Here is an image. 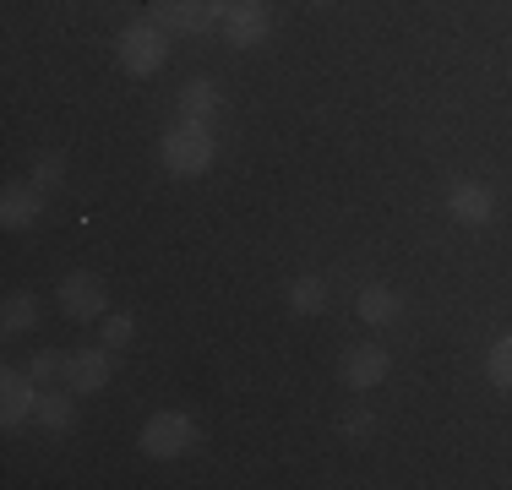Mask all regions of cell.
<instances>
[{
    "instance_id": "1",
    "label": "cell",
    "mask_w": 512,
    "mask_h": 490,
    "mask_svg": "<svg viewBox=\"0 0 512 490\" xmlns=\"http://www.w3.org/2000/svg\"><path fill=\"white\" fill-rule=\"evenodd\" d=\"M158 158H164L169 175L191 180V175H207L218 158V142H213V126H202V120H180V126L164 131V142H158Z\"/></svg>"
},
{
    "instance_id": "2",
    "label": "cell",
    "mask_w": 512,
    "mask_h": 490,
    "mask_svg": "<svg viewBox=\"0 0 512 490\" xmlns=\"http://www.w3.org/2000/svg\"><path fill=\"white\" fill-rule=\"evenodd\" d=\"M115 60L126 77H153V71H164L169 60V33L158 28V22H131V28H120L115 39Z\"/></svg>"
},
{
    "instance_id": "3",
    "label": "cell",
    "mask_w": 512,
    "mask_h": 490,
    "mask_svg": "<svg viewBox=\"0 0 512 490\" xmlns=\"http://www.w3.org/2000/svg\"><path fill=\"white\" fill-rule=\"evenodd\" d=\"M137 447L148 452V458H180V452L197 447V420H191L186 409H158V414H148Z\"/></svg>"
},
{
    "instance_id": "4",
    "label": "cell",
    "mask_w": 512,
    "mask_h": 490,
    "mask_svg": "<svg viewBox=\"0 0 512 490\" xmlns=\"http://www.w3.org/2000/svg\"><path fill=\"white\" fill-rule=\"evenodd\" d=\"M229 0H153V22L164 33H207L224 22Z\"/></svg>"
},
{
    "instance_id": "5",
    "label": "cell",
    "mask_w": 512,
    "mask_h": 490,
    "mask_svg": "<svg viewBox=\"0 0 512 490\" xmlns=\"http://www.w3.org/2000/svg\"><path fill=\"white\" fill-rule=\"evenodd\" d=\"M109 305V289L99 273H66L60 278V311L71 316V322H99Z\"/></svg>"
},
{
    "instance_id": "6",
    "label": "cell",
    "mask_w": 512,
    "mask_h": 490,
    "mask_svg": "<svg viewBox=\"0 0 512 490\" xmlns=\"http://www.w3.org/2000/svg\"><path fill=\"white\" fill-rule=\"evenodd\" d=\"M387 371H393V360H387V349H376V343H355V349H344V360H338V382L349 392L382 387Z\"/></svg>"
},
{
    "instance_id": "7",
    "label": "cell",
    "mask_w": 512,
    "mask_h": 490,
    "mask_svg": "<svg viewBox=\"0 0 512 490\" xmlns=\"http://www.w3.org/2000/svg\"><path fill=\"white\" fill-rule=\"evenodd\" d=\"M224 39L229 44H240V49H256V44H267V33H273V17H267V6L262 0H229V11H224Z\"/></svg>"
},
{
    "instance_id": "8",
    "label": "cell",
    "mask_w": 512,
    "mask_h": 490,
    "mask_svg": "<svg viewBox=\"0 0 512 490\" xmlns=\"http://www.w3.org/2000/svg\"><path fill=\"white\" fill-rule=\"evenodd\" d=\"M33 409H39V382H33L28 371H6V376H0V425L17 431L22 420H33Z\"/></svg>"
},
{
    "instance_id": "9",
    "label": "cell",
    "mask_w": 512,
    "mask_h": 490,
    "mask_svg": "<svg viewBox=\"0 0 512 490\" xmlns=\"http://www.w3.org/2000/svg\"><path fill=\"white\" fill-rule=\"evenodd\" d=\"M109 371H115L109 349H77L66 360V376H60V382L77 392V398H88V392H104L109 387Z\"/></svg>"
},
{
    "instance_id": "10",
    "label": "cell",
    "mask_w": 512,
    "mask_h": 490,
    "mask_svg": "<svg viewBox=\"0 0 512 490\" xmlns=\"http://www.w3.org/2000/svg\"><path fill=\"white\" fill-rule=\"evenodd\" d=\"M447 213L469 229H485L496 218V196H491V186H480V180H458V186L447 191Z\"/></svg>"
},
{
    "instance_id": "11",
    "label": "cell",
    "mask_w": 512,
    "mask_h": 490,
    "mask_svg": "<svg viewBox=\"0 0 512 490\" xmlns=\"http://www.w3.org/2000/svg\"><path fill=\"white\" fill-rule=\"evenodd\" d=\"M39 218H44V191L33 186V180L6 186V196H0V224L6 229H33Z\"/></svg>"
},
{
    "instance_id": "12",
    "label": "cell",
    "mask_w": 512,
    "mask_h": 490,
    "mask_svg": "<svg viewBox=\"0 0 512 490\" xmlns=\"http://www.w3.org/2000/svg\"><path fill=\"white\" fill-rule=\"evenodd\" d=\"M355 311H360V322H371V327H393L398 316H404V300H398V289H387V284H365Z\"/></svg>"
},
{
    "instance_id": "13",
    "label": "cell",
    "mask_w": 512,
    "mask_h": 490,
    "mask_svg": "<svg viewBox=\"0 0 512 490\" xmlns=\"http://www.w3.org/2000/svg\"><path fill=\"white\" fill-rule=\"evenodd\" d=\"M33 420L44 425L50 436H60V431H71L77 425V392H39V409H33Z\"/></svg>"
},
{
    "instance_id": "14",
    "label": "cell",
    "mask_w": 512,
    "mask_h": 490,
    "mask_svg": "<svg viewBox=\"0 0 512 490\" xmlns=\"http://www.w3.org/2000/svg\"><path fill=\"white\" fill-rule=\"evenodd\" d=\"M218 104H224V98H218V82H207V77L180 88V120H202V126H213Z\"/></svg>"
},
{
    "instance_id": "15",
    "label": "cell",
    "mask_w": 512,
    "mask_h": 490,
    "mask_svg": "<svg viewBox=\"0 0 512 490\" xmlns=\"http://www.w3.org/2000/svg\"><path fill=\"white\" fill-rule=\"evenodd\" d=\"M28 327H39V294H28V289L6 294V305H0V333L22 338Z\"/></svg>"
},
{
    "instance_id": "16",
    "label": "cell",
    "mask_w": 512,
    "mask_h": 490,
    "mask_svg": "<svg viewBox=\"0 0 512 490\" xmlns=\"http://www.w3.org/2000/svg\"><path fill=\"white\" fill-rule=\"evenodd\" d=\"M284 300H289V311H295V316H316V311L327 305V278H316V273H306V278H289Z\"/></svg>"
},
{
    "instance_id": "17",
    "label": "cell",
    "mask_w": 512,
    "mask_h": 490,
    "mask_svg": "<svg viewBox=\"0 0 512 490\" xmlns=\"http://www.w3.org/2000/svg\"><path fill=\"white\" fill-rule=\"evenodd\" d=\"M485 376H491V387L512 392V338L491 343V354H485Z\"/></svg>"
},
{
    "instance_id": "18",
    "label": "cell",
    "mask_w": 512,
    "mask_h": 490,
    "mask_svg": "<svg viewBox=\"0 0 512 490\" xmlns=\"http://www.w3.org/2000/svg\"><path fill=\"white\" fill-rule=\"evenodd\" d=\"M33 186H39V191H60V186H66V164H60L55 153L33 158Z\"/></svg>"
},
{
    "instance_id": "19",
    "label": "cell",
    "mask_w": 512,
    "mask_h": 490,
    "mask_svg": "<svg viewBox=\"0 0 512 490\" xmlns=\"http://www.w3.org/2000/svg\"><path fill=\"white\" fill-rule=\"evenodd\" d=\"M371 431H376V414L371 409H355V414H344V420H338V436H349L360 447V441H371Z\"/></svg>"
},
{
    "instance_id": "20",
    "label": "cell",
    "mask_w": 512,
    "mask_h": 490,
    "mask_svg": "<svg viewBox=\"0 0 512 490\" xmlns=\"http://www.w3.org/2000/svg\"><path fill=\"white\" fill-rule=\"evenodd\" d=\"M131 338H137V322H131L126 311H120V316H104V349H126Z\"/></svg>"
},
{
    "instance_id": "21",
    "label": "cell",
    "mask_w": 512,
    "mask_h": 490,
    "mask_svg": "<svg viewBox=\"0 0 512 490\" xmlns=\"http://www.w3.org/2000/svg\"><path fill=\"white\" fill-rule=\"evenodd\" d=\"M28 376H33V382H39V387H50L55 376H66V360H60V354H33Z\"/></svg>"
},
{
    "instance_id": "22",
    "label": "cell",
    "mask_w": 512,
    "mask_h": 490,
    "mask_svg": "<svg viewBox=\"0 0 512 490\" xmlns=\"http://www.w3.org/2000/svg\"><path fill=\"white\" fill-rule=\"evenodd\" d=\"M311 6H333V0H311Z\"/></svg>"
}]
</instances>
